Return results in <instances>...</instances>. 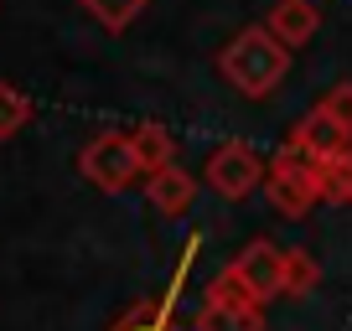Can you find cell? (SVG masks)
<instances>
[{
  "label": "cell",
  "mask_w": 352,
  "mask_h": 331,
  "mask_svg": "<svg viewBox=\"0 0 352 331\" xmlns=\"http://www.w3.org/2000/svg\"><path fill=\"white\" fill-rule=\"evenodd\" d=\"M218 73H223V83H228L233 93H243V99H270V93L290 78V47L264 21L243 26L239 36H228V42L218 47Z\"/></svg>",
  "instance_id": "cell-1"
},
{
  "label": "cell",
  "mask_w": 352,
  "mask_h": 331,
  "mask_svg": "<svg viewBox=\"0 0 352 331\" xmlns=\"http://www.w3.org/2000/svg\"><path fill=\"white\" fill-rule=\"evenodd\" d=\"M264 197L280 218H306L321 202V166L316 155H306L300 145L285 140V150L275 161H264Z\"/></svg>",
  "instance_id": "cell-2"
},
{
  "label": "cell",
  "mask_w": 352,
  "mask_h": 331,
  "mask_svg": "<svg viewBox=\"0 0 352 331\" xmlns=\"http://www.w3.org/2000/svg\"><path fill=\"white\" fill-rule=\"evenodd\" d=\"M78 171H83L88 187L109 192V197H120V192H130V187L145 181V166H140V155H135V145H130L124 130L94 135V140L78 150Z\"/></svg>",
  "instance_id": "cell-3"
},
{
  "label": "cell",
  "mask_w": 352,
  "mask_h": 331,
  "mask_svg": "<svg viewBox=\"0 0 352 331\" xmlns=\"http://www.w3.org/2000/svg\"><path fill=\"white\" fill-rule=\"evenodd\" d=\"M202 176H208V187L218 192V197L243 202V197H254V192L264 187V155L254 150L249 140H223L218 150L208 155Z\"/></svg>",
  "instance_id": "cell-4"
},
{
  "label": "cell",
  "mask_w": 352,
  "mask_h": 331,
  "mask_svg": "<svg viewBox=\"0 0 352 331\" xmlns=\"http://www.w3.org/2000/svg\"><path fill=\"white\" fill-rule=\"evenodd\" d=\"M280 259H285V249H275L270 238H254L249 249L228 264V275L239 279V290L249 300L270 306V300H280Z\"/></svg>",
  "instance_id": "cell-5"
},
{
  "label": "cell",
  "mask_w": 352,
  "mask_h": 331,
  "mask_svg": "<svg viewBox=\"0 0 352 331\" xmlns=\"http://www.w3.org/2000/svg\"><path fill=\"white\" fill-rule=\"evenodd\" d=\"M140 187H145V202H151V212H161V218H182V212L192 207V197H197V181H192V171H182L176 161L155 166V171L140 181Z\"/></svg>",
  "instance_id": "cell-6"
},
{
  "label": "cell",
  "mask_w": 352,
  "mask_h": 331,
  "mask_svg": "<svg viewBox=\"0 0 352 331\" xmlns=\"http://www.w3.org/2000/svg\"><path fill=\"white\" fill-rule=\"evenodd\" d=\"M264 26H270V32H275L290 52H296V47H306L311 36H316L321 5H316V0H275V5H270V16H264Z\"/></svg>",
  "instance_id": "cell-7"
},
{
  "label": "cell",
  "mask_w": 352,
  "mask_h": 331,
  "mask_svg": "<svg viewBox=\"0 0 352 331\" xmlns=\"http://www.w3.org/2000/svg\"><path fill=\"white\" fill-rule=\"evenodd\" d=\"M290 145H300L306 155L327 161V155H337L342 145H352V130H342V124L316 104L311 114H300V119H296V130H290Z\"/></svg>",
  "instance_id": "cell-8"
},
{
  "label": "cell",
  "mask_w": 352,
  "mask_h": 331,
  "mask_svg": "<svg viewBox=\"0 0 352 331\" xmlns=\"http://www.w3.org/2000/svg\"><path fill=\"white\" fill-rule=\"evenodd\" d=\"M197 331H264V306L249 295H228V300H202Z\"/></svg>",
  "instance_id": "cell-9"
},
{
  "label": "cell",
  "mask_w": 352,
  "mask_h": 331,
  "mask_svg": "<svg viewBox=\"0 0 352 331\" xmlns=\"http://www.w3.org/2000/svg\"><path fill=\"white\" fill-rule=\"evenodd\" d=\"M316 285H321V264L306 249H285V259H280V295L306 300V295H316Z\"/></svg>",
  "instance_id": "cell-10"
},
{
  "label": "cell",
  "mask_w": 352,
  "mask_h": 331,
  "mask_svg": "<svg viewBox=\"0 0 352 331\" xmlns=\"http://www.w3.org/2000/svg\"><path fill=\"white\" fill-rule=\"evenodd\" d=\"M124 135H130L135 155H140V166H145V176H151L155 166L176 161V140H171V130H166V124H135V130H124Z\"/></svg>",
  "instance_id": "cell-11"
},
{
  "label": "cell",
  "mask_w": 352,
  "mask_h": 331,
  "mask_svg": "<svg viewBox=\"0 0 352 331\" xmlns=\"http://www.w3.org/2000/svg\"><path fill=\"white\" fill-rule=\"evenodd\" d=\"M316 166H321V197L352 207V145H342L337 155H327Z\"/></svg>",
  "instance_id": "cell-12"
},
{
  "label": "cell",
  "mask_w": 352,
  "mask_h": 331,
  "mask_svg": "<svg viewBox=\"0 0 352 331\" xmlns=\"http://www.w3.org/2000/svg\"><path fill=\"white\" fill-rule=\"evenodd\" d=\"M94 21L104 26V32H130L135 21H140V11L151 5V0H78Z\"/></svg>",
  "instance_id": "cell-13"
},
{
  "label": "cell",
  "mask_w": 352,
  "mask_h": 331,
  "mask_svg": "<svg viewBox=\"0 0 352 331\" xmlns=\"http://www.w3.org/2000/svg\"><path fill=\"white\" fill-rule=\"evenodd\" d=\"M32 114H36V104L26 99L16 83H0V145L6 140H16V135L32 124Z\"/></svg>",
  "instance_id": "cell-14"
},
{
  "label": "cell",
  "mask_w": 352,
  "mask_h": 331,
  "mask_svg": "<svg viewBox=\"0 0 352 331\" xmlns=\"http://www.w3.org/2000/svg\"><path fill=\"white\" fill-rule=\"evenodd\" d=\"M109 331H182V326H176V321H171V295H166L161 306H155V300H145V306H135L130 316H124V321H114Z\"/></svg>",
  "instance_id": "cell-15"
},
{
  "label": "cell",
  "mask_w": 352,
  "mask_h": 331,
  "mask_svg": "<svg viewBox=\"0 0 352 331\" xmlns=\"http://www.w3.org/2000/svg\"><path fill=\"white\" fill-rule=\"evenodd\" d=\"M321 109H327L342 130H352V83H347V78H342V83H331V89L321 93Z\"/></svg>",
  "instance_id": "cell-16"
}]
</instances>
